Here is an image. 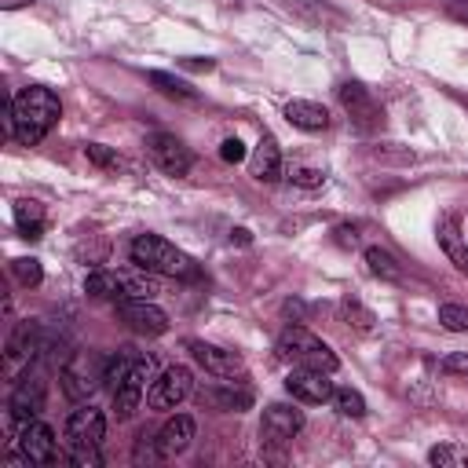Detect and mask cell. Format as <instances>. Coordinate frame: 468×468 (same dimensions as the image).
Wrapping results in <instances>:
<instances>
[{
    "label": "cell",
    "mask_w": 468,
    "mask_h": 468,
    "mask_svg": "<svg viewBox=\"0 0 468 468\" xmlns=\"http://www.w3.org/2000/svg\"><path fill=\"white\" fill-rule=\"evenodd\" d=\"M300 431H303V413H300L296 406L274 402V406L263 410V420H260V439H263V446H289Z\"/></svg>",
    "instance_id": "cell-10"
},
{
    "label": "cell",
    "mask_w": 468,
    "mask_h": 468,
    "mask_svg": "<svg viewBox=\"0 0 468 468\" xmlns=\"http://www.w3.org/2000/svg\"><path fill=\"white\" fill-rule=\"evenodd\" d=\"M230 241H238V245H249L252 238H249V230H245V227H238V230H230Z\"/></svg>",
    "instance_id": "cell-40"
},
{
    "label": "cell",
    "mask_w": 468,
    "mask_h": 468,
    "mask_svg": "<svg viewBox=\"0 0 468 468\" xmlns=\"http://www.w3.org/2000/svg\"><path fill=\"white\" fill-rule=\"evenodd\" d=\"M40 406H44V380H37V377H22L18 384H15V391H11V402H7V417H11V424H29V420H37V413H40Z\"/></svg>",
    "instance_id": "cell-17"
},
{
    "label": "cell",
    "mask_w": 468,
    "mask_h": 468,
    "mask_svg": "<svg viewBox=\"0 0 468 468\" xmlns=\"http://www.w3.org/2000/svg\"><path fill=\"white\" fill-rule=\"evenodd\" d=\"M344 318H347L358 333H373V314H369L358 300H344Z\"/></svg>",
    "instance_id": "cell-33"
},
{
    "label": "cell",
    "mask_w": 468,
    "mask_h": 468,
    "mask_svg": "<svg viewBox=\"0 0 468 468\" xmlns=\"http://www.w3.org/2000/svg\"><path fill=\"white\" fill-rule=\"evenodd\" d=\"M282 150H278V143H274V135H263L260 143H256V150L249 154V176L252 179H260V183H274L278 176H282Z\"/></svg>",
    "instance_id": "cell-20"
},
{
    "label": "cell",
    "mask_w": 468,
    "mask_h": 468,
    "mask_svg": "<svg viewBox=\"0 0 468 468\" xmlns=\"http://www.w3.org/2000/svg\"><path fill=\"white\" fill-rule=\"evenodd\" d=\"M439 322H442V329H450V333H468V307H461V303H442V307H439Z\"/></svg>",
    "instance_id": "cell-30"
},
{
    "label": "cell",
    "mask_w": 468,
    "mask_h": 468,
    "mask_svg": "<svg viewBox=\"0 0 468 468\" xmlns=\"http://www.w3.org/2000/svg\"><path fill=\"white\" fill-rule=\"evenodd\" d=\"M439 369L450 373V377H468V351H453V355H446V358L439 362Z\"/></svg>",
    "instance_id": "cell-34"
},
{
    "label": "cell",
    "mask_w": 468,
    "mask_h": 468,
    "mask_svg": "<svg viewBox=\"0 0 468 468\" xmlns=\"http://www.w3.org/2000/svg\"><path fill=\"white\" fill-rule=\"evenodd\" d=\"M146 154L154 157V165L165 172V176H186L190 165H194V154L186 150V143L172 132H150L146 135Z\"/></svg>",
    "instance_id": "cell-8"
},
{
    "label": "cell",
    "mask_w": 468,
    "mask_h": 468,
    "mask_svg": "<svg viewBox=\"0 0 468 468\" xmlns=\"http://www.w3.org/2000/svg\"><path fill=\"white\" fill-rule=\"evenodd\" d=\"M139 358H143V355H135L132 347H117V351L106 358V373H102V384L113 391V388H117V384L128 377V369H132Z\"/></svg>",
    "instance_id": "cell-26"
},
{
    "label": "cell",
    "mask_w": 468,
    "mask_h": 468,
    "mask_svg": "<svg viewBox=\"0 0 468 468\" xmlns=\"http://www.w3.org/2000/svg\"><path fill=\"white\" fill-rule=\"evenodd\" d=\"M274 351H278V358L289 362V366H311V369H325V373H336V366H340L336 351H333L325 340H318L314 333H307L303 325L282 329Z\"/></svg>",
    "instance_id": "cell-3"
},
{
    "label": "cell",
    "mask_w": 468,
    "mask_h": 468,
    "mask_svg": "<svg viewBox=\"0 0 468 468\" xmlns=\"http://www.w3.org/2000/svg\"><path fill=\"white\" fill-rule=\"evenodd\" d=\"M11 274H15L22 285H40V278H44V271H40V263H37L33 256L11 260Z\"/></svg>",
    "instance_id": "cell-31"
},
{
    "label": "cell",
    "mask_w": 468,
    "mask_h": 468,
    "mask_svg": "<svg viewBox=\"0 0 468 468\" xmlns=\"http://www.w3.org/2000/svg\"><path fill=\"white\" fill-rule=\"evenodd\" d=\"M340 106H344V113L351 117V124H355L358 132H377V128L384 124L380 102H377L373 91H369L366 84H358V80L340 84Z\"/></svg>",
    "instance_id": "cell-6"
},
{
    "label": "cell",
    "mask_w": 468,
    "mask_h": 468,
    "mask_svg": "<svg viewBox=\"0 0 468 468\" xmlns=\"http://www.w3.org/2000/svg\"><path fill=\"white\" fill-rule=\"evenodd\" d=\"M102 435H106V417H102V410H95L91 402L77 406V410L66 417V442H69V450L99 446Z\"/></svg>",
    "instance_id": "cell-14"
},
{
    "label": "cell",
    "mask_w": 468,
    "mask_h": 468,
    "mask_svg": "<svg viewBox=\"0 0 468 468\" xmlns=\"http://www.w3.org/2000/svg\"><path fill=\"white\" fill-rule=\"evenodd\" d=\"M117 318H121L132 333H143V336H161V333H168V314H165L157 303L139 300V296L117 300Z\"/></svg>",
    "instance_id": "cell-12"
},
{
    "label": "cell",
    "mask_w": 468,
    "mask_h": 468,
    "mask_svg": "<svg viewBox=\"0 0 468 468\" xmlns=\"http://www.w3.org/2000/svg\"><path fill=\"white\" fill-rule=\"evenodd\" d=\"M146 80H150L161 95H168V99H179V102H194V99H197V91H194L186 80H179V77H172V73H165V69H150Z\"/></svg>",
    "instance_id": "cell-24"
},
{
    "label": "cell",
    "mask_w": 468,
    "mask_h": 468,
    "mask_svg": "<svg viewBox=\"0 0 468 468\" xmlns=\"http://www.w3.org/2000/svg\"><path fill=\"white\" fill-rule=\"evenodd\" d=\"M84 154H88V161H91V165L110 168V172H117V168L124 165V161H121V157L110 150V146H102V143H88V146H84Z\"/></svg>",
    "instance_id": "cell-32"
},
{
    "label": "cell",
    "mask_w": 468,
    "mask_h": 468,
    "mask_svg": "<svg viewBox=\"0 0 468 468\" xmlns=\"http://www.w3.org/2000/svg\"><path fill=\"white\" fill-rule=\"evenodd\" d=\"M190 358L205 369V373H216V377H241L245 373V358L238 351H227V347H216V344H205V340H190Z\"/></svg>",
    "instance_id": "cell-15"
},
{
    "label": "cell",
    "mask_w": 468,
    "mask_h": 468,
    "mask_svg": "<svg viewBox=\"0 0 468 468\" xmlns=\"http://www.w3.org/2000/svg\"><path fill=\"white\" fill-rule=\"evenodd\" d=\"M128 256L139 271H150V274H165V278H197V263L176 249L168 238L161 234H139L132 238L128 245Z\"/></svg>",
    "instance_id": "cell-2"
},
{
    "label": "cell",
    "mask_w": 468,
    "mask_h": 468,
    "mask_svg": "<svg viewBox=\"0 0 468 468\" xmlns=\"http://www.w3.org/2000/svg\"><path fill=\"white\" fill-rule=\"evenodd\" d=\"M15 227L22 238L37 241L44 234V208L40 201H15Z\"/></svg>",
    "instance_id": "cell-23"
},
{
    "label": "cell",
    "mask_w": 468,
    "mask_h": 468,
    "mask_svg": "<svg viewBox=\"0 0 468 468\" xmlns=\"http://www.w3.org/2000/svg\"><path fill=\"white\" fill-rule=\"evenodd\" d=\"M435 238H439V249L446 252V260L468 274V238L461 230V219L453 212H442L439 223H435Z\"/></svg>",
    "instance_id": "cell-18"
},
{
    "label": "cell",
    "mask_w": 468,
    "mask_h": 468,
    "mask_svg": "<svg viewBox=\"0 0 468 468\" xmlns=\"http://www.w3.org/2000/svg\"><path fill=\"white\" fill-rule=\"evenodd\" d=\"M84 292L95 296V300H124V278L121 271H91L84 278Z\"/></svg>",
    "instance_id": "cell-22"
},
{
    "label": "cell",
    "mask_w": 468,
    "mask_h": 468,
    "mask_svg": "<svg viewBox=\"0 0 468 468\" xmlns=\"http://www.w3.org/2000/svg\"><path fill=\"white\" fill-rule=\"evenodd\" d=\"M150 373H154V358L146 355V358H139V362L128 369V377L113 388V413H117V420H128V417L139 410V402H143V395H146Z\"/></svg>",
    "instance_id": "cell-13"
},
{
    "label": "cell",
    "mask_w": 468,
    "mask_h": 468,
    "mask_svg": "<svg viewBox=\"0 0 468 468\" xmlns=\"http://www.w3.org/2000/svg\"><path fill=\"white\" fill-rule=\"evenodd\" d=\"M428 464H435V468H468V450H461L453 442L431 446L428 450Z\"/></svg>",
    "instance_id": "cell-28"
},
{
    "label": "cell",
    "mask_w": 468,
    "mask_h": 468,
    "mask_svg": "<svg viewBox=\"0 0 468 468\" xmlns=\"http://www.w3.org/2000/svg\"><path fill=\"white\" fill-rule=\"evenodd\" d=\"M197 399L208 402L212 410H223V413H241L252 406V388L241 384V380H223V384H201L197 388Z\"/></svg>",
    "instance_id": "cell-16"
},
{
    "label": "cell",
    "mask_w": 468,
    "mask_h": 468,
    "mask_svg": "<svg viewBox=\"0 0 468 468\" xmlns=\"http://www.w3.org/2000/svg\"><path fill=\"white\" fill-rule=\"evenodd\" d=\"M464 380H468V377H464Z\"/></svg>",
    "instance_id": "cell-42"
},
{
    "label": "cell",
    "mask_w": 468,
    "mask_h": 468,
    "mask_svg": "<svg viewBox=\"0 0 468 468\" xmlns=\"http://www.w3.org/2000/svg\"><path fill=\"white\" fill-rule=\"evenodd\" d=\"M15 442H18L22 464H55L58 461V439H55L51 424H44V420L22 424Z\"/></svg>",
    "instance_id": "cell-9"
},
{
    "label": "cell",
    "mask_w": 468,
    "mask_h": 468,
    "mask_svg": "<svg viewBox=\"0 0 468 468\" xmlns=\"http://www.w3.org/2000/svg\"><path fill=\"white\" fill-rule=\"evenodd\" d=\"M336 241L355 249V245H358V230H355V227H336Z\"/></svg>",
    "instance_id": "cell-38"
},
{
    "label": "cell",
    "mask_w": 468,
    "mask_h": 468,
    "mask_svg": "<svg viewBox=\"0 0 468 468\" xmlns=\"http://www.w3.org/2000/svg\"><path fill=\"white\" fill-rule=\"evenodd\" d=\"M44 351V340H40V325L37 322H18L15 325V333L7 336V355H4V377L11 380V384H18L26 373H29V366H33V358Z\"/></svg>",
    "instance_id": "cell-5"
},
{
    "label": "cell",
    "mask_w": 468,
    "mask_h": 468,
    "mask_svg": "<svg viewBox=\"0 0 468 468\" xmlns=\"http://www.w3.org/2000/svg\"><path fill=\"white\" fill-rule=\"evenodd\" d=\"M285 121L300 132H322V128H329V110L311 99H292V102H285Z\"/></svg>",
    "instance_id": "cell-21"
},
{
    "label": "cell",
    "mask_w": 468,
    "mask_h": 468,
    "mask_svg": "<svg viewBox=\"0 0 468 468\" xmlns=\"http://www.w3.org/2000/svg\"><path fill=\"white\" fill-rule=\"evenodd\" d=\"M194 417H186V413H176V417H168L165 420V428L157 431V439H154V450H157V457L165 461V457H176V453H183L186 446H190V439H194Z\"/></svg>",
    "instance_id": "cell-19"
},
{
    "label": "cell",
    "mask_w": 468,
    "mask_h": 468,
    "mask_svg": "<svg viewBox=\"0 0 468 468\" xmlns=\"http://www.w3.org/2000/svg\"><path fill=\"white\" fill-rule=\"evenodd\" d=\"M183 66H190V69H205V73H208L216 62H212V58H205V62H201V58H183Z\"/></svg>",
    "instance_id": "cell-39"
},
{
    "label": "cell",
    "mask_w": 468,
    "mask_h": 468,
    "mask_svg": "<svg viewBox=\"0 0 468 468\" xmlns=\"http://www.w3.org/2000/svg\"><path fill=\"white\" fill-rule=\"evenodd\" d=\"M102 373H106V358L95 355V351H77L73 358H66L58 380H62V391L73 399V402H84L91 399V391L102 384Z\"/></svg>",
    "instance_id": "cell-4"
},
{
    "label": "cell",
    "mask_w": 468,
    "mask_h": 468,
    "mask_svg": "<svg viewBox=\"0 0 468 468\" xmlns=\"http://www.w3.org/2000/svg\"><path fill=\"white\" fill-rule=\"evenodd\" d=\"M11 106H15V143L22 146H37L62 117L58 95L40 84H29L18 95H11Z\"/></svg>",
    "instance_id": "cell-1"
},
{
    "label": "cell",
    "mask_w": 468,
    "mask_h": 468,
    "mask_svg": "<svg viewBox=\"0 0 468 468\" xmlns=\"http://www.w3.org/2000/svg\"><path fill=\"white\" fill-rule=\"evenodd\" d=\"M194 395V373L186 366H168L154 384H150V395H146V406L150 410H176L179 402H186Z\"/></svg>",
    "instance_id": "cell-7"
},
{
    "label": "cell",
    "mask_w": 468,
    "mask_h": 468,
    "mask_svg": "<svg viewBox=\"0 0 468 468\" xmlns=\"http://www.w3.org/2000/svg\"><path fill=\"white\" fill-rule=\"evenodd\" d=\"M366 267H369V274H377V278H384V282H402L399 260H395L388 249H380V245H369V249H366Z\"/></svg>",
    "instance_id": "cell-25"
},
{
    "label": "cell",
    "mask_w": 468,
    "mask_h": 468,
    "mask_svg": "<svg viewBox=\"0 0 468 468\" xmlns=\"http://www.w3.org/2000/svg\"><path fill=\"white\" fill-rule=\"evenodd\" d=\"M329 406H333L340 417H362V413H366V399H362L355 388H333Z\"/></svg>",
    "instance_id": "cell-27"
},
{
    "label": "cell",
    "mask_w": 468,
    "mask_h": 468,
    "mask_svg": "<svg viewBox=\"0 0 468 468\" xmlns=\"http://www.w3.org/2000/svg\"><path fill=\"white\" fill-rule=\"evenodd\" d=\"M289 179L296 183V186H307V190H314V186H322L325 183V168L322 165H307V161H289Z\"/></svg>",
    "instance_id": "cell-29"
},
{
    "label": "cell",
    "mask_w": 468,
    "mask_h": 468,
    "mask_svg": "<svg viewBox=\"0 0 468 468\" xmlns=\"http://www.w3.org/2000/svg\"><path fill=\"white\" fill-rule=\"evenodd\" d=\"M29 4H33V0H0V7H4V11H15V7H29Z\"/></svg>",
    "instance_id": "cell-41"
},
{
    "label": "cell",
    "mask_w": 468,
    "mask_h": 468,
    "mask_svg": "<svg viewBox=\"0 0 468 468\" xmlns=\"http://www.w3.org/2000/svg\"><path fill=\"white\" fill-rule=\"evenodd\" d=\"M0 124H4V139H11V143H15V106H11V99H4Z\"/></svg>",
    "instance_id": "cell-37"
},
{
    "label": "cell",
    "mask_w": 468,
    "mask_h": 468,
    "mask_svg": "<svg viewBox=\"0 0 468 468\" xmlns=\"http://www.w3.org/2000/svg\"><path fill=\"white\" fill-rule=\"evenodd\" d=\"M69 461L77 468H99L102 457H99V446H84V450H69Z\"/></svg>",
    "instance_id": "cell-36"
},
{
    "label": "cell",
    "mask_w": 468,
    "mask_h": 468,
    "mask_svg": "<svg viewBox=\"0 0 468 468\" xmlns=\"http://www.w3.org/2000/svg\"><path fill=\"white\" fill-rule=\"evenodd\" d=\"M285 391L296 399V402H307V406H322L333 399V380L325 369H311V366H292L289 377H285Z\"/></svg>",
    "instance_id": "cell-11"
},
{
    "label": "cell",
    "mask_w": 468,
    "mask_h": 468,
    "mask_svg": "<svg viewBox=\"0 0 468 468\" xmlns=\"http://www.w3.org/2000/svg\"><path fill=\"white\" fill-rule=\"evenodd\" d=\"M219 157H223L227 165H238V161H245V146H241V139H238V135L223 139V143H219Z\"/></svg>",
    "instance_id": "cell-35"
}]
</instances>
